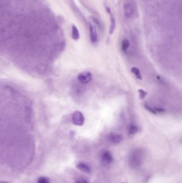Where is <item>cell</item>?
I'll list each match as a JSON object with an SVG mask.
<instances>
[{
	"label": "cell",
	"instance_id": "1",
	"mask_svg": "<svg viewBox=\"0 0 182 183\" xmlns=\"http://www.w3.org/2000/svg\"><path fill=\"white\" fill-rule=\"evenodd\" d=\"M142 153L139 150L135 151L130 155L129 158V164L130 166L137 168L141 166L143 162Z\"/></svg>",
	"mask_w": 182,
	"mask_h": 183
},
{
	"label": "cell",
	"instance_id": "2",
	"mask_svg": "<svg viewBox=\"0 0 182 183\" xmlns=\"http://www.w3.org/2000/svg\"><path fill=\"white\" fill-rule=\"evenodd\" d=\"M72 122L76 126H81L84 123L85 118L82 113L80 111H76L72 114Z\"/></svg>",
	"mask_w": 182,
	"mask_h": 183
},
{
	"label": "cell",
	"instance_id": "3",
	"mask_svg": "<svg viewBox=\"0 0 182 183\" xmlns=\"http://www.w3.org/2000/svg\"><path fill=\"white\" fill-rule=\"evenodd\" d=\"M134 5L131 2H126L124 5V16L128 19H131L134 16L135 11Z\"/></svg>",
	"mask_w": 182,
	"mask_h": 183
},
{
	"label": "cell",
	"instance_id": "4",
	"mask_svg": "<svg viewBox=\"0 0 182 183\" xmlns=\"http://www.w3.org/2000/svg\"><path fill=\"white\" fill-rule=\"evenodd\" d=\"M78 79L82 84L89 83L92 79V74L88 71L79 73L78 76Z\"/></svg>",
	"mask_w": 182,
	"mask_h": 183
},
{
	"label": "cell",
	"instance_id": "5",
	"mask_svg": "<svg viewBox=\"0 0 182 183\" xmlns=\"http://www.w3.org/2000/svg\"><path fill=\"white\" fill-rule=\"evenodd\" d=\"M108 139L110 142L114 145H118L120 143L122 140V137L120 134L116 133H111L109 135Z\"/></svg>",
	"mask_w": 182,
	"mask_h": 183
},
{
	"label": "cell",
	"instance_id": "6",
	"mask_svg": "<svg viewBox=\"0 0 182 183\" xmlns=\"http://www.w3.org/2000/svg\"><path fill=\"white\" fill-rule=\"evenodd\" d=\"M89 28L90 31V38L92 43H96L98 41V34L96 31L95 27L93 25L89 23Z\"/></svg>",
	"mask_w": 182,
	"mask_h": 183
},
{
	"label": "cell",
	"instance_id": "7",
	"mask_svg": "<svg viewBox=\"0 0 182 183\" xmlns=\"http://www.w3.org/2000/svg\"><path fill=\"white\" fill-rule=\"evenodd\" d=\"M102 162L105 165L110 164L113 161L112 155L111 154V153L109 151H104L102 156Z\"/></svg>",
	"mask_w": 182,
	"mask_h": 183
},
{
	"label": "cell",
	"instance_id": "8",
	"mask_svg": "<svg viewBox=\"0 0 182 183\" xmlns=\"http://www.w3.org/2000/svg\"><path fill=\"white\" fill-rule=\"evenodd\" d=\"M76 168L79 170L82 171L83 172L89 174L91 172V169L88 165L83 163H80L77 166Z\"/></svg>",
	"mask_w": 182,
	"mask_h": 183
},
{
	"label": "cell",
	"instance_id": "9",
	"mask_svg": "<svg viewBox=\"0 0 182 183\" xmlns=\"http://www.w3.org/2000/svg\"><path fill=\"white\" fill-rule=\"evenodd\" d=\"M72 37L74 40H78L80 37L79 30L74 25L72 26Z\"/></svg>",
	"mask_w": 182,
	"mask_h": 183
},
{
	"label": "cell",
	"instance_id": "10",
	"mask_svg": "<svg viewBox=\"0 0 182 183\" xmlns=\"http://www.w3.org/2000/svg\"><path fill=\"white\" fill-rule=\"evenodd\" d=\"M110 16L111 24H110V29H109V33L110 34H112L114 31V29H116V19H115V18L112 13L110 14Z\"/></svg>",
	"mask_w": 182,
	"mask_h": 183
},
{
	"label": "cell",
	"instance_id": "11",
	"mask_svg": "<svg viewBox=\"0 0 182 183\" xmlns=\"http://www.w3.org/2000/svg\"><path fill=\"white\" fill-rule=\"evenodd\" d=\"M130 42L127 39H124L121 43V49L124 52H126L129 47Z\"/></svg>",
	"mask_w": 182,
	"mask_h": 183
},
{
	"label": "cell",
	"instance_id": "12",
	"mask_svg": "<svg viewBox=\"0 0 182 183\" xmlns=\"http://www.w3.org/2000/svg\"><path fill=\"white\" fill-rule=\"evenodd\" d=\"M131 71L132 72V73L134 74V75L136 76V77L137 78V79L138 80H141L142 79V77L141 76V72L139 69L136 68V67H132L131 69Z\"/></svg>",
	"mask_w": 182,
	"mask_h": 183
},
{
	"label": "cell",
	"instance_id": "13",
	"mask_svg": "<svg viewBox=\"0 0 182 183\" xmlns=\"http://www.w3.org/2000/svg\"><path fill=\"white\" fill-rule=\"evenodd\" d=\"M139 130L138 127L135 125H131L129 128V133L130 135L136 134Z\"/></svg>",
	"mask_w": 182,
	"mask_h": 183
},
{
	"label": "cell",
	"instance_id": "14",
	"mask_svg": "<svg viewBox=\"0 0 182 183\" xmlns=\"http://www.w3.org/2000/svg\"><path fill=\"white\" fill-rule=\"evenodd\" d=\"M138 92L139 93V99H141V100L144 99L147 94V93L146 91H145L144 90H142V89H139V90H138Z\"/></svg>",
	"mask_w": 182,
	"mask_h": 183
},
{
	"label": "cell",
	"instance_id": "15",
	"mask_svg": "<svg viewBox=\"0 0 182 183\" xmlns=\"http://www.w3.org/2000/svg\"><path fill=\"white\" fill-rule=\"evenodd\" d=\"M37 183H50V182L49 178L42 177L38 179Z\"/></svg>",
	"mask_w": 182,
	"mask_h": 183
},
{
	"label": "cell",
	"instance_id": "16",
	"mask_svg": "<svg viewBox=\"0 0 182 183\" xmlns=\"http://www.w3.org/2000/svg\"><path fill=\"white\" fill-rule=\"evenodd\" d=\"M145 108H146V110H148L149 111L150 113H152L153 114H157V112L154 109V108H152V107H151L150 106H149L148 105H145Z\"/></svg>",
	"mask_w": 182,
	"mask_h": 183
},
{
	"label": "cell",
	"instance_id": "17",
	"mask_svg": "<svg viewBox=\"0 0 182 183\" xmlns=\"http://www.w3.org/2000/svg\"><path fill=\"white\" fill-rule=\"evenodd\" d=\"M75 183H89L86 180H80L76 181Z\"/></svg>",
	"mask_w": 182,
	"mask_h": 183
},
{
	"label": "cell",
	"instance_id": "18",
	"mask_svg": "<svg viewBox=\"0 0 182 183\" xmlns=\"http://www.w3.org/2000/svg\"><path fill=\"white\" fill-rule=\"evenodd\" d=\"M105 9H106V12H108V14L111 13V9H110V8H109V7H106Z\"/></svg>",
	"mask_w": 182,
	"mask_h": 183
},
{
	"label": "cell",
	"instance_id": "19",
	"mask_svg": "<svg viewBox=\"0 0 182 183\" xmlns=\"http://www.w3.org/2000/svg\"><path fill=\"white\" fill-rule=\"evenodd\" d=\"M0 183H7V182H0Z\"/></svg>",
	"mask_w": 182,
	"mask_h": 183
},
{
	"label": "cell",
	"instance_id": "20",
	"mask_svg": "<svg viewBox=\"0 0 182 183\" xmlns=\"http://www.w3.org/2000/svg\"></svg>",
	"mask_w": 182,
	"mask_h": 183
}]
</instances>
